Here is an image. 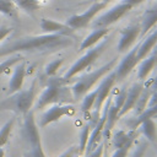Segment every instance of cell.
I'll return each instance as SVG.
<instances>
[{
    "mask_svg": "<svg viewBox=\"0 0 157 157\" xmlns=\"http://www.w3.org/2000/svg\"><path fill=\"white\" fill-rule=\"evenodd\" d=\"M156 151H157V147H156Z\"/></svg>",
    "mask_w": 157,
    "mask_h": 157,
    "instance_id": "cell-40",
    "label": "cell"
},
{
    "mask_svg": "<svg viewBox=\"0 0 157 157\" xmlns=\"http://www.w3.org/2000/svg\"><path fill=\"white\" fill-rule=\"evenodd\" d=\"M137 45H135L132 49H130V52H128V54L123 58V60L120 61V64L114 67L115 69V75H117V81H123L131 71L132 69L139 64L137 61Z\"/></svg>",
    "mask_w": 157,
    "mask_h": 157,
    "instance_id": "cell-13",
    "label": "cell"
},
{
    "mask_svg": "<svg viewBox=\"0 0 157 157\" xmlns=\"http://www.w3.org/2000/svg\"><path fill=\"white\" fill-rule=\"evenodd\" d=\"M0 13L9 17H17V6L13 0H0Z\"/></svg>",
    "mask_w": 157,
    "mask_h": 157,
    "instance_id": "cell-26",
    "label": "cell"
},
{
    "mask_svg": "<svg viewBox=\"0 0 157 157\" xmlns=\"http://www.w3.org/2000/svg\"><path fill=\"white\" fill-rule=\"evenodd\" d=\"M156 44H157V28L153 32H151L147 37H145L144 40L139 44V47H137V55H136L137 61L140 63L144 58H146Z\"/></svg>",
    "mask_w": 157,
    "mask_h": 157,
    "instance_id": "cell-21",
    "label": "cell"
},
{
    "mask_svg": "<svg viewBox=\"0 0 157 157\" xmlns=\"http://www.w3.org/2000/svg\"><path fill=\"white\" fill-rule=\"evenodd\" d=\"M134 7L125 2L124 0H121L119 4L114 5L113 7H110L108 11H105L104 13H102L97 20H94V22L92 23L93 28H102V27H109L110 25L115 23L117 21H119L121 17H124L129 11H131Z\"/></svg>",
    "mask_w": 157,
    "mask_h": 157,
    "instance_id": "cell-7",
    "label": "cell"
},
{
    "mask_svg": "<svg viewBox=\"0 0 157 157\" xmlns=\"http://www.w3.org/2000/svg\"><path fill=\"white\" fill-rule=\"evenodd\" d=\"M36 96L37 80H34L27 90H21L2 99L0 102V110H11L15 114H22L25 117L29 110H32Z\"/></svg>",
    "mask_w": 157,
    "mask_h": 157,
    "instance_id": "cell-3",
    "label": "cell"
},
{
    "mask_svg": "<svg viewBox=\"0 0 157 157\" xmlns=\"http://www.w3.org/2000/svg\"><path fill=\"white\" fill-rule=\"evenodd\" d=\"M96 97H97V88H94L93 91L87 92V93L83 96V99H82V103H81V112H82L83 114H87V113L93 108Z\"/></svg>",
    "mask_w": 157,
    "mask_h": 157,
    "instance_id": "cell-27",
    "label": "cell"
},
{
    "mask_svg": "<svg viewBox=\"0 0 157 157\" xmlns=\"http://www.w3.org/2000/svg\"><path fill=\"white\" fill-rule=\"evenodd\" d=\"M108 34H109V28H108V27L94 28V29L82 40V43L80 44L78 50L82 52V50H86V49H90V48L94 47L97 43H99V42H101L103 38H105Z\"/></svg>",
    "mask_w": 157,
    "mask_h": 157,
    "instance_id": "cell-19",
    "label": "cell"
},
{
    "mask_svg": "<svg viewBox=\"0 0 157 157\" xmlns=\"http://www.w3.org/2000/svg\"><path fill=\"white\" fill-rule=\"evenodd\" d=\"M66 83L67 82L63 77H49L45 90L37 99L34 110H42L49 104H61L64 102H67L71 88L69 90L66 87Z\"/></svg>",
    "mask_w": 157,
    "mask_h": 157,
    "instance_id": "cell-2",
    "label": "cell"
},
{
    "mask_svg": "<svg viewBox=\"0 0 157 157\" xmlns=\"http://www.w3.org/2000/svg\"><path fill=\"white\" fill-rule=\"evenodd\" d=\"M125 96H126V91L123 90V91H120V93L112 97V101H110V104H109V108H108V113H107L105 125H104V129H103V137L105 139V141L110 137L112 130H113L114 125L117 124L118 119L120 118V110H121Z\"/></svg>",
    "mask_w": 157,
    "mask_h": 157,
    "instance_id": "cell-8",
    "label": "cell"
},
{
    "mask_svg": "<svg viewBox=\"0 0 157 157\" xmlns=\"http://www.w3.org/2000/svg\"><path fill=\"white\" fill-rule=\"evenodd\" d=\"M156 104H157V90L151 93L150 102H148V107H152V105H156Z\"/></svg>",
    "mask_w": 157,
    "mask_h": 157,
    "instance_id": "cell-36",
    "label": "cell"
},
{
    "mask_svg": "<svg viewBox=\"0 0 157 157\" xmlns=\"http://www.w3.org/2000/svg\"><path fill=\"white\" fill-rule=\"evenodd\" d=\"M151 80H152V81H151V86H150V88H151V91L153 92V91L157 90V76L153 77V78H151Z\"/></svg>",
    "mask_w": 157,
    "mask_h": 157,
    "instance_id": "cell-38",
    "label": "cell"
},
{
    "mask_svg": "<svg viewBox=\"0 0 157 157\" xmlns=\"http://www.w3.org/2000/svg\"><path fill=\"white\" fill-rule=\"evenodd\" d=\"M21 135L27 146L25 157H45V153L42 147L38 125L34 120L33 110H29L23 117V125L21 128Z\"/></svg>",
    "mask_w": 157,
    "mask_h": 157,
    "instance_id": "cell-4",
    "label": "cell"
},
{
    "mask_svg": "<svg viewBox=\"0 0 157 157\" xmlns=\"http://www.w3.org/2000/svg\"><path fill=\"white\" fill-rule=\"evenodd\" d=\"M98 117H99V114H96L94 119H91V120L88 121V124H86V125L82 128V130H81V132H80V144H78V148H80V151H81L82 155H85V150H86V146H87V142H88V139H90V134H91V131H92V129H93V126H94V124H96Z\"/></svg>",
    "mask_w": 157,
    "mask_h": 157,
    "instance_id": "cell-23",
    "label": "cell"
},
{
    "mask_svg": "<svg viewBox=\"0 0 157 157\" xmlns=\"http://www.w3.org/2000/svg\"><path fill=\"white\" fill-rule=\"evenodd\" d=\"M115 81H117L115 69H113L105 76H103L101 83L97 87V97H96V101H94V104H93V108L96 109V114H99L101 113L102 107H103L104 102L107 101V98L109 97Z\"/></svg>",
    "mask_w": 157,
    "mask_h": 157,
    "instance_id": "cell-10",
    "label": "cell"
},
{
    "mask_svg": "<svg viewBox=\"0 0 157 157\" xmlns=\"http://www.w3.org/2000/svg\"><path fill=\"white\" fill-rule=\"evenodd\" d=\"M11 32H12V28H10V27H5V26H1V27H0V42H1V40H4V39H6V38H7V36H9Z\"/></svg>",
    "mask_w": 157,
    "mask_h": 157,
    "instance_id": "cell-35",
    "label": "cell"
},
{
    "mask_svg": "<svg viewBox=\"0 0 157 157\" xmlns=\"http://www.w3.org/2000/svg\"><path fill=\"white\" fill-rule=\"evenodd\" d=\"M130 147H121V148H115V151L113 152L112 157H128V152H129Z\"/></svg>",
    "mask_w": 157,
    "mask_h": 157,
    "instance_id": "cell-34",
    "label": "cell"
},
{
    "mask_svg": "<svg viewBox=\"0 0 157 157\" xmlns=\"http://www.w3.org/2000/svg\"><path fill=\"white\" fill-rule=\"evenodd\" d=\"M146 148H147V141H141L136 146V148L134 150L131 157H144V155L146 152Z\"/></svg>",
    "mask_w": 157,
    "mask_h": 157,
    "instance_id": "cell-32",
    "label": "cell"
},
{
    "mask_svg": "<svg viewBox=\"0 0 157 157\" xmlns=\"http://www.w3.org/2000/svg\"><path fill=\"white\" fill-rule=\"evenodd\" d=\"M26 67H27L26 60H22L15 65V71L10 78V82H9V93L10 94L22 90L25 76H26Z\"/></svg>",
    "mask_w": 157,
    "mask_h": 157,
    "instance_id": "cell-16",
    "label": "cell"
},
{
    "mask_svg": "<svg viewBox=\"0 0 157 157\" xmlns=\"http://www.w3.org/2000/svg\"><path fill=\"white\" fill-rule=\"evenodd\" d=\"M40 28L43 29L44 33H49V34H61V36H66L72 38L74 37V29L71 27H69L66 23H60L58 21L54 20H49V18H42L40 23H39Z\"/></svg>",
    "mask_w": 157,
    "mask_h": 157,
    "instance_id": "cell-14",
    "label": "cell"
},
{
    "mask_svg": "<svg viewBox=\"0 0 157 157\" xmlns=\"http://www.w3.org/2000/svg\"><path fill=\"white\" fill-rule=\"evenodd\" d=\"M105 6H107V2H103V1H93V4L85 12H82L80 15H72V16H70L66 20L65 23L69 27H71L74 31L75 29H80V28H85V27H87L91 23V21L94 18V16L101 10H103Z\"/></svg>",
    "mask_w": 157,
    "mask_h": 157,
    "instance_id": "cell-9",
    "label": "cell"
},
{
    "mask_svg": "<svg viewBox=\"0 0 157 157\" xmlns=\"http://www.w3.org/2000/svg\"><path fill=\"white\" fill-rule=\"evenodd\" d=\"M72 38L61 34L44 33L9 39L0 45V58L17 53H52L72 45Z\"/></svg>",
    "mask_w": 157,
    "mask_h": 157,
    "instance_id": "cell-1",
    "label": "cell"
},
{
    "mask_svg": "<svg viewBox=\"0 0 157 157\" xmlns=\"http://www.w3.org/2000/svg\"><path fill=\"white\" fill-rule=\"evenodd\" d=\"M140 36H141V26L137 25V23L130 25V26L120 29V38H119V43H118V52L119 53L128 52Z\"/></svg>",
    "mask_w": 157,
    "mask_h": 157,
    "instance_id": "cell-12",
    "label": "cell"
},
{
    "mask_svg": "<svg viewBox=\"0 0 157 157\" xmlns=\"http://www.w3.org/2000/svg\"><path fill=\"white\" fill-rule=\"evenodd\" d=\"M64 64V59L63 58H59V59H55L53 61H50L49 64H47L44 71H45V75L52 77V76H55V74L58 72V70L61 67V65Z\"/></svg>",
    "mask_w": 157,
    "mask_h": 157,
    "instance_id": "cell-30",
    "label": "cell"
},
{
    "mask_svg": "<svg viewBox=\"0 0 157 157\" xmlns=\"http://www.w3.org/2000/svg\"><path fill=\"white\" fill-rule=\"evenodd\" d=\"M0 157H5V151L2 147H0Z\"/></svg>",
    "mask_w": 157,
    "mask_h": 157,
    "instance_id": "cell-39",
    "label": "cell"
},
{
    "mask_svg": "<svg viewBox=\"0 0 157 157\" xmlns=\"http://www.w3.org/2000/svg\"><path fill=\"white\" fill-rule=\"evenodd\" d=\"M13 124H15V117H12L11 119H9L0 129V147H4L7 141H9V137H10V134H11V130L13 128Z\"/></svg>",
    "mask_w": 157,
    "mask_h": 157,
    "instance_id": "cell-28",
    "label": "cell"
},
{
    "mask_svg": "<svg viewBox=\"0 0 157 157\" xmlns=\"http://www.w3.org/2000/svg\"><path fill=\"white\" fill-rule=\"evenodd\" d=\"M140 126H141L142 134L145 135L147 141H150L155 147H157V144H156V140H157V126H156V123H155L153 118L144 120L140 124Z\"/></svg>",
    "mask_w": 157,
    "mask_h": 157,
    "instance_id": "cell-22",
    "label": "cell"
},
{
    "mask_svg": "<svg viewBox=\"0 0 157 157\" xmlns=\"http://www.w3.org/2000/svg\"><path fill=\"white\" fill-rule=\"evenodd\" d=\"M156 65H157V44L153 47V49L150 52V54L140 61L139 70H137L139 78L141 81H144L150 75V72L153 70V67Z\"/></svg>",
    "mask_w": 157,
    "mask_h": 157,
    "instance_id": "cell-18",
    "label": "cell"
},
{
    "mask_svg": "<svg viewBox=\"0 0 157 157\" xmlns=\"http://www.w3.org/2000/svg\"><path fill=\"white\" fill-rule=\"evenodd\" d=\"M104 146H105V142L99 144L94 150H92L91 152L86 153V157H102L103 152H104Z\"/></svg>",
    "mask_w": 157,
    "mask_h": 157,
    "instance_id": "cell-33",
    "label": "cell"
},
{
    "mask_svg": "<svg viewBox=\"0 0 157 157\" xmlns=\"http://www.w3.org/2000/svg\"><path fill=\"white\" fill-rule=\"evenodd\" d=\"M139 131L137 129H130L129 131L125 130H118L113 135V146L115 148L121 147H131L135 139L137 137Z\"/></svg>",
    "mask_w": 157,
    "mask_h": 157,
    "instance_id": "cell-17",
    "label": "cell"
},
{
    "mask_svg": "<svg viewBox=\"0 0 157 157\" xmlns=\"http://www.w3.org/2000/svg\"><path fill=\"white\" fill-rule=\"evenodd\" d=\"M107 44H108V38L105 37V38H103L99 43H97V45L90 48V50H87L80 59H77V60L70 66V69L65 72V75L63 76V78H64L66 82H69L72 77H75L76 75H78L80 72H82L83 70H86L87 67H90V66L99 58V55L104 52Z\"/></svg>",
    "mask_w": 157,
    "mask_h": 157,
    "instance_id": "cell-6",
    "label": "cell"
},
{
    "mask_svg": "<svg viewBox=\"0 0 157 157\" xmlns=\"http://www.w3.org/2000/svg\"><path fill=\"white\" fill-rule=\"evenodd\" d=\"M22 60H25V58H23L20 53L12 54L10 58L5 59L2 63H0V76H1L4 72H7V71L10 70V67L15 66L17 63H20V61H22Z\"/></svg>",
    "mask_w": 157,
    "mask_h": 157,
    "instance_id": "cell-29",
    "label": "cell"
},
{
    "mask_svg": "<svg viewBox=\"0 0 157 157\" xmlns=\"http://www.w3.org/2000/svg\"><path fill=\"white\" fill-rule=\"evenodd\" d=\"M81 156H82V153H81L78 146H71L69 150H66L59 157H81Z\"/></svg>",
    "mask_w": 157,
    "mask_h": 157,
    "instance_id": "cell-31",
    "label": "cell"
},
{
    "mask_svg": "<svg viewBox=\"0 0 157 157\" xmlns=\"http://www.w3.org/2000/svg\"><path fill=\"white\" fill-rule=\"evenodd\" d=\"M125 2H128V4H130L132 7H135V6H137V5H140L141 2H144L145 0H124Z\"/></svg>",
    "mask_w": 157,
    "mask_h": 157,
    "instance_id": "cell-37",
    "label": "cell"
},
{
    "mask_svg": "<svg viewBox=\"0 0 157 157\" xmlns=\"http://www.w3.org/2000/svg\"><path fill=\"white\" fill-rule=\"evenodd\" d=\"M75 112V107L71 104H53L48 110L43 113L39 121V126L44 128L50 123L58 121L63 117H72Z\"/></svg>",
    "mask_w": 157,
    "mask_h": 157,
    "instance_id": "cell-11",
    "label": "cell"
},
{
    "mask_svg": "<svg viewBox=\"0 0 157 157\" xmlns=\"http://www.w3.org/2000/svg\"><path fill=\"white\" fill-rule=\"evenodd\" d=\"M17 9L23 10L25 12L32 15L37 10L40 9V2L39 0H13Z\"/></svg>",
    "mask_w": 157,
    "mask_h": 157,
    "instance_id": "cell-25",
    "label": "cell"
},
{
    "mask_svg": "<svg viewBox=\"0 0 157 157\" xmlns=\"http://www.w3.org/2000/svg\"><path fill=\"white\" fill-rule=\"evenodd\" d=\"M156 115H157V104H156V105H152V107L145 108V109L139 114V117L134 120V123L130 125V129H137V128L140 126V124H141L144 120L151 119V118H153V117H156Z\"/></svg>",
    "mask_w": 157,
    "mask_h": 157,
    "instance_id": "cell-24",
    "label": "cell"
},
{
    "mask_svg": "<svg viewBox=\"0 0 157 157\" xmlns=\"http://www.w3.org/2000/svg\"><path fill=\"white\" fill-rule=\"evenodd\" d=\"M118 59L117 58H113L110 61L105 63L103 66L88 72V74H85L82 76H80L76 82L71 86V93H72V98L74 99H78L81 97H83L87 92L91 91V88L99 81L103 78V76H105L109 71H112L114 67H115V64H117Z\"/></svg>",
    "mask_w": 157,
    "mask_h": 157,
    "instance_id": "cell-5",
    "label": "cell"
},
{
    "mask_svg": "<svg viewBox=\"0 0 157 157\" xmlns=\"http://www.w3.org/2000/svg\"><path fill=\"white\" fill-rule=\"evenodd\" d=\"M157 25V6L156 7H151V9H146L142 13V18H141V36L140 37H145L155 26Z\"/></svg>",
    "mask_w": 157,
    "mask_h": 157,
    "instance_id": "cell-20",
    "label": "cell"
},
{
    "mask_svg": "<svg viewBox=\"0 0 157 157\" xmlns=\"http://www.w3.org/2000/svg\"><path fill=\"white\" fill-rule=\"evenodd\" d=\"M142 88H144V83L140 81V82L134 83L129 88V91H126V96H125V99H124V103H123V107L120 110V117L125 115L128 112H130L132 108H135L136 102L142 92Z\"/></svg>",
    "mask_w": 157,
    "mask_h": 157,
    "instance_id": "cell-15",
    "label": "cell"
}]
</instances>
